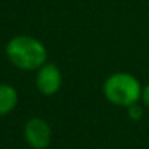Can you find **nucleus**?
Wrapping results in <instances>:
<instances>
[{
    "label": "nucleus",
    "instance_id": "f257e3e1",
    "mask_svg": "<svg viewBox=\"0 0 149 149\" xmlns=\"http://www.w3.org/2000/svg\"><path fill=\"white\" fill-rule=\"evenodd\" d=\"M8 60L18 69L25 72L38 70L47 63L48 51L45 45L35 37L16 35L10 38L5 48Z\"/></svg>",
    "mask_w": 149,
    "mask_h": 149
},
{
    "label": "nucleus",
    "instance_id": "f03ea898",
    "mask_svg": "<svg viewBox=\"0 0 149 149\" xmlns=\"http://www.w3.org/2000/svg\"><path fill=\"white\" fill-rule=\"evenodd\" d=\"M142 88L136 76L127 72H116L104 81L102 94L110 104L127 108L140 101Z\"/></svg>",
    "mask_w": 149,
    "mask_h": 149
},
{
    "label": "nucleus",
    "instance_id": "7ed1b4c3",
    "mask_svg": "<svg viewBox=\"0 0 149 149\" xmlns=\"http://www.w3.org/2000/svg\"><path fill=\"white\" fill-rule=\"evenodd\" d=\"M24 137L32 149H47L53 139L50 124L41 117H32L25 123Z\"/></svg>",
    "mask_w": 149,
    "mask_h": 149
},
{
    "label": "nucleus",
    "instance_id": "20e7f679",
    "mask_svg": "<svg viewBox=\"0 0 149 149\" xmlns=\"http://www.w3.org/2000/svg\"><path fill=\"white\" fill-rule=\"evenodd\" d=\"M63 85V74L57 64L54 63H45L42 64L35 74V86L40 94L44 97H53L56 95Z\"/></svg>",
    "mask_w": 149,
    "mask_h": 149
},
{
    "label": "nucleus",
    "instance_id": "39448f33",
    "mask_svg": "<svg viewBox=\"0 0 149 149\" xmlns=\"http://www.w3.org/2000/svg\"><path fill=\"white\" fill-rule=\"evenodd\" d=\"M18 91L9 84H0V116L10 114L18 105Z\"/></svg>",
    "mask_w": 149,
    "mask_h": 149
},
{
    "label": "nucleus",
    "instance_id": "423d86ee",
    "mask_svg": "<svg viewBox=\"0 0 149 149\" xmlns=\"http://www.w3.org/2000/svg\"><path fill=\"white\" fill-rule=\"evenodd\" d=\"M126 110H127V116H129L130 120H133V121L142 120V117H143V107L139 105V102H137V104H133V105H130V107H127Z\"/></svg>",
    "mask_w": 149,
    "mask_h": 149
},
{
    "label": "nucleus",
    "instance_id": "0eeeda50",
    "mask_svg": "<svg viewBox=\"0 0 149 149\" xmlns=\"http://www.w3.org/2000/svg\"><path fill=\"white\" fill-rule=\"evenodd\" d=\"M140 101H142L143 105H146L149 108V82L142 88V98H140Z\"/></svg>",
    "mask_w": 149,
    "mask_h": 149
}]
</instances>
